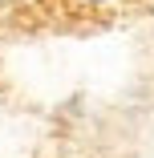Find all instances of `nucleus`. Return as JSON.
Wrapping results in <instances>:
<instances>
[{
  "label": "nucleus",
  "mask_w": 154,
  "mask_h": 158,
  "mask_svg": "<svg viewBox=\"0 0 154 158\" xmlns=\"http://www.w3.org/2000/svg\"><path fill=\"white\" fill-rule=\"evenodd\" d=\"M77 8H114V4H126V0H69Z\"/></svg>",
  "instance_id": "f257e3e1"
}]
</instances>
